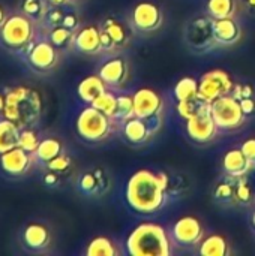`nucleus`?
<instances>
[{
	"instance_id": "nucleus-14",
	"label": "nucleus",
	"mask_w": 255,
	"mask_h": 256,
	"mask_svg": "<svg viewBox=\"0 0 255 256\" xmlns=\"http://www.w3.org/2000/svg\"><path fill=\"white\" fill-rule=\"evenodd\" d=\"M134 116L140 118H147L156 114H162L164 100L162 96L149 87L138 88L134 94Z\"/></svg>"
},
{
	"instance_id": "nucleus-18",
	"label": "nucleus",
	"mask_w": 255,
	"mask_h": 256,
	"mask_svg": "<svg viewBox=\"0 0 255 256\" xmlns=\"http://www.w3.org/2000/svg\"><path fill=\"white\" fill-rule=\"evenodd\" d=\"M251 160L245 156L242 148L228 150L222 158V170L230 178H242L246 177L252 170Z\"/></svg>"
},
{
	"instance_id": "nucleus-45",
	"label": "nucleus",
	"mask_w": 255,
	"mask_h": 256,
	"mask_svg": "<svg viewBox=\"0 0 255 256\" xmlns=\"http://www.w3.org/2000/svg\"><path fill=\"white\" fill-rule=\"evenodd\" d=\"M240 106H242V111L245 116H251L255 111V100L252 99V96L240 99Z\"/></svg>"
},
{
	"instance_id": "nucleus-4",
	"label": "nucleus",
	"mask_w": 255,
	"mask_h": 256,
	"mask_svg": "<svg viewBox=\"0 0 255 256\" xmlns=\"http://www.w3.org/2000/svg\"><path fill=\"white\" fill-rule=\"evenodd\" d=\"M173 238L159 224L146 222L134 228L126 240V250L132 256H170Z\"/></svg>"
},
{
	"instance_id": "nucleus-2",
	"label": "nucleus",
	"mask_w": 255,
	"mask_h": 256,
	"mask_svg": "<svg viewBox=\"0 0 255 256\" xmlns=\"http://www.w3.org/2000/svg\"><path fill=\"white\" fill-rule=\"evenodd\" d=\"M42 32L41 24L30 20L21 10H17L9 14L0 27V45L9 52L24 58Z\"/></svg>"
},
{
	"instance_id": "nucleus-46",
	"label": "nucleus",
	"mask_w": 255,
	"mask_h": 256,
	"mask_svg": "<svg viewBox=\"0 0 255 256\" xmlns=\"http://www.w3.org/2000/svg\"><path fill=\"white\" fill-rule=\"evenodd\" d=\"M48 6H69L72 0H45Z\"/></svg>"
},
{
	"instance_id": "nucleus-17",
	"label": "nucleus",
	"mask_w": 255,
	"mask_h": 256,
	"mask_svg": "<svg viewBox=\"0 0 255 256\" xmlns=\"http://www.w3.org/2000/svg\"><path fill=\"white\" fill-rule=\"evenodd\" d=\"M74 48L78 52L93 56L99 54L102 51V42H101V27L95 24L83 26L75 32L74 39Z\"/></svg>"
},
{
	"instance_id": "nucleus-30",
	"label": "nucleus",
	"mask_w": 255,
	"mask_h": 256,
	"mask_svg": "<svg viewBox=\"0 0 255 256\" xmlns=\"http://www.w3.org/2000/svg\"><path fill=\"white\" fill-rule=\"evenodd\" d=\"M87 256H116L119 255L117 244L110 237H95L86 248Z\"/></svg>"
},
{
	"instance_id": "nucleus-1",
	"label": "nucleus",
	"mask_w": 255,
	"mask_h": 256,
	"mask_svg": "<svg viewBox=\"0 0 255 256\" xmlns=\"http://www.w3.org/2000/svg\"><path fill=\"white\" fill-rule=\"evenodd\" d=\"M168 177L150 170H140L131 176L126 184V201L129 207L141 214H153L165 204Z\"/></svg>"
},
{
	"instance_id": "nucleus-19",
	"label": "nucleus",
	"mask_w": 255,
	"mask_h": 256,
	"mask_svg": "<svg viewBox=\"0 0 255 256\" xmlns=\"http://www.w3.org/2000/svg\"><path fill=\"white\" fill-rule=\"evenodd\" d=\"M213 36L218 46H231L242 38V28L234 18L213 20Z\"/></svg>"
},
{
	"instance_id": "nucleus-41",
	"label": "nucleus",
	"mask_w": 255,
	"mask_h": 256,
	"mask_svg": "<svg viewBox=\"0 0 255 256\" xmlns=\"http://www.w3.org/2000/svg\"><path fill=\"white\" fill-rule=\"evenodd\" d=\"M240 148L245 153V156L251 160L252 166L255 168V138H248L246 141H243Z\"/></svg>"
},
{
	"instance_id": "nucleus-20",
	"label": "nucleus",
	"mask_w": 255,
	"mask_h": 256,
	"mask_svg": "<svg viewBox=\"0 0 255 256\" xmlns=\"http://www.w3.org/2000/svg\"><path fill=\"white\" fill-rule=\"evenodd\" d=\"M108 188H110L108 177L99 168L87 171L81 174V177L78 178V189L81 190V194L87 196H98L104 194Z\"/></svg>"
},
{
	"instance_id": "nucleus-3",
	"label": "nucleus",
	"mask_w": 255,
	"mask_h": 256,
	"mask_svg": "<svg viewBox=\"0 0 255 256\" xmlns=\"http://www.w3.org/2000/svg\"><path fill=\"white\" fill-rule=\"evenodd\" d=\"M6 106L3 117L23 128L36 126L42 114V98L38 90L27 86L5 88Z\"/></svg>"
},
{
	"instance_id": "nucleus-23",
	"label": "nucleus",
	"mask_w": 255,
	"mask_h": 256,
	"mask_svg": "<svg viewBox=\"0 0 255 256\" xmlns=\"http://www.w3.org/2000/svg\"><path fill=\"white\" fill-rule=\"evenodd\" d=\"M62 153H63L62 141L56 136H47V138H41V142H39L36 152L33 153V156H35L36 164L45 166L50 160H53L54 158H57Z\"/></svg>"
},
{
	"instance_id": "nucleus-42",
	"label": "nucleus",
	"mask_w": 255,
	"mask_h": 256,
	"mask_svg": "<svg viewBox=\"0 0 255 256\" xmlns=\"http://www.w3.org/2000/svg\"><path fill=\"white\" fill-rule=\"evenodd\" d=\"M63 26L68 27V28H71V30H75V32H77V30L80 28V18H78V15H77L75 12L66 10L65 20H63Z\"/></svg>"
},
{
	"instance_id": "nucleus-44",
	"label": "nucleus",
	"mask_w": 255,
	"mask_h": 256,
	"mask_svg": "<svg viewBox=\"0 0 255 256\" xmlns=\"http://www.w3.org/2000/svg\"><path fill=\"white\" fill-rule=\"evenodd\" d=\"M42 182H44V184L48 186V188H56V186L59 184V182H60V174L47 170V172H45L44 177H42Z\"/></svg>"
},
{
	"instance_id": "nucleus-8",
	"label": "nucleus",
	"mask_w": 255,
	"mask_h": 256,
	"mask_svg": "<svg viewBox=\"0 0 255 256\" xmlns=\"http://www.w3.org/2000/svg\"><path fill=\"white\" fill-rule=\"evenodd\" d=\"M185 40L194 51H209L218 46L213 36V18L207 14L206 16H197L186 24Z\"/></svg>"
},
{
	"instance_id": "nucleus-32",
	"label": "nucleus",
	"mask_w": 255,
	"mask_h": 256,
	"mask_svg": "<svg viewBox=\"0 0 255 256\" xmlns=\"http://www.w3.org/2000/svg\"><path fill=\"white\" fill-rule=\"evenodd\" d=\"M194 96H198V81L192 76L180 78L174 86V98L177 99V102L186 100Z\"/></svg>"
},
{
	"instance_id": "nucleus-13",
	"label": "nucleus",
	"mask_w": 255,
	"mask_h": 256,
	"mask_svg": "<svg viewBox=\"0 0 255 256\" xmlns=\"http://www.w3.org/2000/svg\"><path fill=\"white\" fill-rule=\"evenodd\" d=\"M186 134L194 142L207 144L218 136L219 128L215 123L210 111H206L197 117L186 120Z\"/></svg>"
},
{
	"instance_id": "nucleus-16",
	"label": "nucleus",
	"mask_w": 255,
	"mask_h": 256,
	"mask_svg": "<svg viewBox=\"0 0 255 256\" xmlns=\"http://www.w3.org/2000/svg\"><path fill=\"white\" fill-rule=\"evenodd\" d=\"M98 74L110 88L122 87L129 78V64L123 57H113L102 63Z\"/></svg>"
},
{
	"instance_id": "nucleus-11",
	"label": "nucleus",
	"mask_w": 255,
	"mask_h": 256,
	"mask_svg": "<svg viewBox=\"0 0 255 256\" xmlns=\"http://www.w3.org/2000/svg\"><path fill=\"white\" fill-rule=\"evenodd\" d=\"M173 242L183 248L197 246L204 238V228L201 222L194 216H183L171 228L170 232Z\"/></svg>"
},
{
	"instance_id": "nucleus-26",
	"label": "nucleus",
	"mask_w": 255,
	"mask_h": 256,
	"mask_svg": "<svg viewBox=\"0 0 255 256\" xmlns=\"http://www.w3.org/2000/svg\"><path fill=\"white\" fill-rule=\"evenodd\" d=\"M20 132H21V128L18 124H15L14 122L5 117H0V154L18 146Z\"/></svg>"
},
{
	"instance_id": "nucleus-15",
	"label": "nucleus",
	"mask_w": 255,
	"mask_h": 256,
	"mask_svg": "<svg viewBox=\"0 0 255 256\" xmlns=\"http://www.w3.org/2000/svg\"><path fill=\"white\" fill-rule=\"evenodd\" d=\"M23 248L33 254H41L47 250L51 244L50 228L42 222H30L21 232Z\"/></svg>"
},
{
	"instance_id": "nucleus-47",
	"label": "nucleus",
	"mask_w": 255,
	"mask_h": 256,
	"mask_svg": "<svg viewBox=\"0 0 255 256\" xmlns=\"http://www.w3.org/2000/svg\"><path fill=\"white\" fill-rule=\"evenodd\" d=\"M5 106H6V93L3 90L0 92V117H3L5 114Z\"/></svg>"
},
{
	"instance_id": "nucleus-21",
	"label": "nucleus",
	"mask_w": 255,
	"mask_h": 256,
	"mask_svg": "<svg viewBox=\"0 0 255 256\" xmlns=\"http://www.w3.org/2000/svg\"><path fill=\"white\" fill-rule=\"evenodd\" d=\"M107 88H110L105 81L98 75H89L84 80L80 81L78 87H77V94L80 98V100L86 105H92L93 100L101 96Z\"/></svg>"
},
{
	"instance_id": "nucleus-10",
	"label": "nucleus",
	"mask_w": 255,
	"mask_h": 256,
	"mask_svg": "<svg viewBox=\"0 0 255 256\" xmlns=\"http://www.w3.org/2000/svg\"><path fill=\"white\" fill-rule=\"evenodd\" d=\"M35 164L36 160L33 153L26 152L20 146L0 154V170L5 176L12 178L24 177L26 174L30 172Z\"/></svg>"
},
{
	"instance_id": "nucleus-51",
	"label": "nucleus",
	"mask_w": 255,
	"mask_h": 256,
	"mask_svg": "<svg viewBox=\"0 0 255 256\" xmlns=\"http://www.w3.org/2000/svg\"><path fill=\"white\" fill-rule=\"evenodd\" d=\"M72 2H75V0H72Z\"/></svg>"
},
{
	"instance_id": "nucleus-36",
	"label": "nucleus",
	"mask_w": 255,
	"mask_h": 256,
	"mask_svg": "<svg viewBox=\"0 0 255 256\" xmlns=\"http://www.w3.org/2000/svg\"><path fill=\"white\" fill-rule=\"evenodd\" d=\"M65 8H68V6H50V9L47 10V14L44 16V21L41 22L42 28L50 30V28L63 26L65 14H66Z\"/></svg>"
},
{
	"instance_id": "nucleus-12",
	"label": "nucleus",
	"mask_w": 255,
	"mask_h": 256,
	"mask_svg": "<svg viewBox=\"0 0 255 256\" xmlns=\"http://www.w3.org/2000/svg\"><path fill=\"white\" fill-rule=\"evenodd\" d=\"M132 26L143 33H150L158 30L162 26L164 15L158 4L152 2H140L135 4L131 14Z\"/></svg>"
},
{
	"instance_id": "nucleus-24",
	"label": "nucleus",
	"mask_w": 255,
	"mask_h": 256,
	"mask_svg": "<svg viewBox=\"0 0 255 256\" xmlns=\"http://www.w3.org/2000/svg\"><path fill=\"white\" fill-rule=\"evenodd\" d=\"M101 28L113 40L114 50L125 48L129 44V39H131L129 30L126 28V26L123 22L117 21L116 18H107V20H104L102 24H101Z\"/></svg>"
},
{
	"instance_id": "nucleus-35",
	"label": "nucleus",
	"mask_w": 255,
	"mask_h": 256,
	"mask_svg": "<svg viewBox=\"0 0 255 256\" xmlns=\"http://www.w3.org/2000/svg\"><path fill=\"white\" fill-rule=\"evenodd\" d=\"M39 142H41V136L35 130V126L23 128L21 129V132H20V142H18V146L21 148H24L29 153H35L38 146H39Z\"/></svg>"
},
{
	"instance_id": "nucleus-49",
	"label": "nucleus",
	"mask_w": 255,
	"mask_h": 256,
	"mask_svg": "<svg viewBox=\"0 0 255 256\" xmlns=\"http://www.w3.org/2000/svg\"><path fill=\"white\" fill-rule=\"evenodd\" d=\"M245 4L255 12V0H245Z\"/></svg>"
},
{
	"instance_id": "nucleus-34",
	"label": "nucleus",
	"mask_w": 255,
	"mask_h": 256,
	"mask_svg": "<svg viewBox=\"0 0 255 256\" xmlns=\"http://www.w3.org/2000/svg\"><path fill=\"white\" fill-rule=\"evenodd\" d=\"M134 117V96L131 94H119L117 96V110L114 120L122 123L128 118Z\"/></svg>"
},
{
	"instance_id": "nucleus-50",
	"label": "nucleus",
	"mask_w": 255,
	"mask_h": 256,
	"mask_svg": "<svg viewBox=\"0 0 255 256\" xmlns=\"http://www.w3.org/2000/svg\"><path fill=\"white\" fill-rule=\"evenodd\" d=\"M251 224H252V228L255 230V210L252 212V216H251Z\"/></svg>"
},
{
	"instance_id": "nucleus-25",
	"label": "nucleus",
	"mask_w": 255,
	"mask_h": 256,
	"mask_svg": "<svg viewBox=\"0 0 255 256\" xmlns=\"http://www.w3.org/2000/svg\"><path fill=\"white\" fill-rule=\"evenodd\" d=\"M198 246V254L201 256H227L230 254L228 240L221 234H212L203 238Z\"/></svg>"
},
{
	"instance_id": "nucleus-6",
	"label": "nucleus",
	"mask_w": 255,
	"mask_h": 256,
	"mask_svg": "<svg viewBox=\"0 0 255 256\" xmlns=\"http://www.w3.org/2000/svg\"><path fill=\"white\" fill-rule=\"evenodd\" d=\"M29 68L38 74H47L57 68L60 62V50H57L45 34V30L38 36L30 51L23 58Z\"/></svg>"
},
{
	"instance_id": "nucleus-38",
	"label": "nucleus",
	"mask_w": 255,
	"mask_h": 256,
	"mask_svg": "<svg viewBox=\"0 0 255 256\" xmlns=\"http://www.w3.org/2000/svg\"><path fill=\"white\" fill-rule=\"evenodd\" d=\"M71 165H72L71 158L63 152L62 154H59L57 158H54L53 160H50L45 165V170L53 171V172H57V174H65L71 168Z\"/></svg>"
},
{
	"instance_id": "nucleus-40",
	"label": "nucleus",
	"mask_w": 255,
	"mask_h": 256,
	"mask_svg": "<svg viewBox=\"0 0 255 256\" xmlns=\"http://www.w3.org/2000/svg\"><path fill=\"white\" fill-rule=\"evenodd\" d=\"M143 120L146 122L150 134L155 136L159 132L161 126H162V114H156V116H152V117H147V118H143Z\"/></svg>"
},
{
	"instance_id": "nucleus-43",
	"label": "nucleus",
	"mask_w": 255,
	"mask_h": 256,
	"mask_svg": "<svg viewBox=\"0 0 255 256\" xmlns=\"http://www.w3.org/2000/svg\"><path fill=\"white\" fill-rule=\"evenodd\" d=\"M252 93H254V88L251 87V86H237V84H234V88H233V92H231V94L236 98V99H243V98H249V96H252Z\"/></svg>"
},
{
	"instance_id": "nucleus-31",
	"label": "nucleus",
	"mask_w": 255,
	"mask_h": 256,
	"mask_svg": "<svg viewBox=\"0 0 255 256\" xmlns=\"http://www.w3.org/2000/svg\"><path fill=\"white\" fill-rule=\"evenodd\" d=\"M48 9L50 6L45 0H21L20 3V10L38 24L44 21Z\"/></svg>"
},
{
	"instance_id": "nucleus-22",
	"label": "nucleus",
	"mask_w": 255,
	"mask_h": 256,
	"mask_svg": "<svg viewBox=\"0 0 255 256\" xmlns=\"http://www.w3.org/2000/svg\"><path fill=\"white\" fill-rule=\"evenodd\" d=\"M123 124V136L126 141H129L131 144L134 146H140V144H144L147 142L153 135L150 134L146 122L140 117H131L125 122H122Z\"/></svg>"
},
{
	"instance_id": "nucleus-37",
	"label": "nucleus",
	"mask_w": 255,
	"mask_h": 256,
	"mask_svg": "<svg viewBox=\"0 0 255 256\" xmlns=\"http://www.w3.org/2000/svg\"><path fill=\"white\" fill-rule=\"evenodd\" d=\"M243 178H245V177L237 178L239 183L234 186V200H236L237 204L249 206V204L254 201V194H252V189L248 186V183H246Z\"/></svg>"
},
{
	"instance_id": "nucleus-29",
	"label": "nucleus",
	"mask_w": 255,
	"mask_h": 256,
	"mask_svg": "<svg viewBox=\"0 0 255 256\" xmlns=\"http://www.w3.org/2000/svg\"><path fill=\"white\" fill-rule=\"evenodd\" d=\"M45 34L50 39V42L60 51H65V50L74 46L75 30H71L65 26H59V27L45 30Z\"/></svg>"
},
{
	"instance_id": "nucleus-39",
	"label": "nucleus",
	"mask_w": 255,
	"mask_h": 256,
	"mask_svg": "<svg viewBox=\"0 0 255 256\" xmlns=\"http://www.w3.org/2000/svg\"><path fill=\"white\" fill-rule=\"evenodd\" d=\"M213 196L221 204L236 202V200H234V186L230 184V183H221V184L216 186Z\"/></svg>"
},
{
	"instance_id": "nucleus-48",
	"label": "nucleus",
	"mask_w": 255,
	"mask_h": 256,
	"mask_svg": "<svg viewBox=\"0 0 255 256\" xmlns=\"http://www.w3.org/2000/svg\"><path fill=\"white\" fill-rule=\"evenodd\" d=\"M8 15H9V14H8V10L0 4V27H2V24L5 22V20L8 18Z\"/></svg>"
},
{
	"instance_id": "nucleus-27",
	"label": "nucleus",
	"mask_w": 255,
	"mask_h": 256,
	"mask_svg": "<svg viewBox=\"0 0 255 256\" xmlns=\"http://www.w3.org/2000/svg\"><path fill=\"white\" fill-rule=\"evenodd\" d=\"M239 9L237 0H207L206 10L213 20L234 18Z\"/></svg>"
},
{
	"instance_id": "nucleus-9",
	"label": "nucleus",
	"mask_w": 255,
	"mask_h": 256,
	"mask_svg": "<svg viewBox=\"0 0 255 256\" xmlns=\"http://www.w3.org/2000/svg\"><path fill=\"white\" fill-rule=\"evenodd\" d=\"M233 88L234 82L230 74L222 69H212L206 72L198 81V96L209 104L221 96L231 94Z\"/></svg>"
},
{
	"instance_id": "nucleus-33",
	"label": "nucleus",
	"mask_w": 255,
	"mask_h": 256,
	"mask_svg": "<svg viewBox=\"0 0 255 256\" xmlns=\"http://www.w3.org/2000/svg\"><path fill=\"white\" fill-rule=\"evenodd\" d=\"M92 106L98 108L99 111H102V112L107 114L108 117L114 118L116 110H117V94H116L113 90L107 88L101 96H98V98L93 100Z\"/></svg>"
},
{
	"instance_id": "nucleus-5",
	"label": "nucleus",
	"mask_w": 255,
	"mask_h": 256,
	"mask_svg": "<svg viewBox=\"0 0 255 256\" xmlns=\"http://www.w3.org/2000/svg\"><path fill=\"white\" fill-rule=\"evenodd\" d=\"M116 124L117 122L114 118L92 105H86L77 116L75 130L86 142H102L113 135Z\"/></svg>"
},
{
	"instance_id": "nucleus-28",
	"label": "nucleus",
	"mask_w": 255,
	"mask_h": 256,
	"mask_svg": "<svg viewBox=\"0 0 255 256\" xmlns=\"http://www.w3.org/2000/svg\"><path fill=\"white\" fill-rule=\"evenodd\" d=\"M206 111H210V104L206 102L204 99H201L200 96H194V98H189L186 100L177 102V112L185 120L197 117Z\"/></svg>"
},
{
	"instance_id": "nucleus-7",
	"label": "nucleus",
	"mask_w": 255,
	"mask_h": 256,
	"mask_svg": "<svg viewBox=\"0 0 255 256\" xmlns=\"http://www.w3.org/2000/svg\"><path fill=\"white\" fill-rule=\"evenodd\" d=\"M210 114L219 130H234L243 126L246 116L242 111L240 100L233 94H225L210 104Z\"/></svg>"
}]
</instances>
